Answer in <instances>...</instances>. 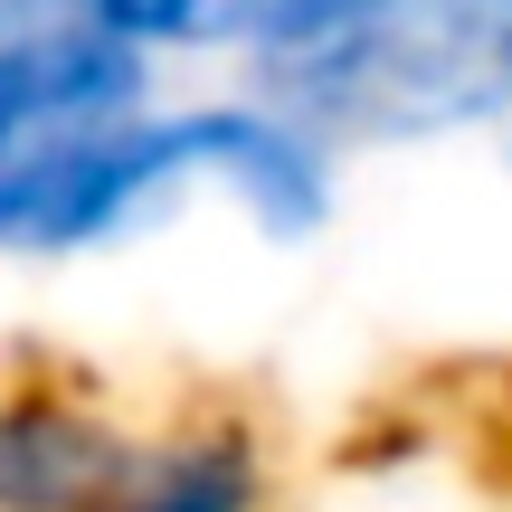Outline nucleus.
Segmentation results:
<instances>
[{
  "instance_id": "f257e3e1",
  "label": "nucleus",
  "mask_w": 512,
  "mask_h": 512,
  "mask_svg": "<svg viewBox=\"0 0 512 512\" xmlns=\"http://www.w3.org/2000/svg\"><path fill=\"white\" fill-rule=\"evenodd\" d=\"M200 200L190 114L114 29L0 48V266H86Z\"/></svg>"
},
{
  "instance_id": "7ed1b4c3",
  "label": "nucleus",
  "mask_w": 512,
  "mask_h": 512,
  "mask_svg": "<svg viewBox=\"0 0 512 512\" xmlns=\"http://www.w3.org/2000/svg\"><path fill=\"white\" fill-rule=\"evenodd\" d=\"M190 171L200 200H219L256 247H313L342 219V171L351 143L332 124H313L294 95L275 86H219L190 95Z\"/></svg>"
},
{
  "instance_id": "f03ea898",
  "label": "nucleus",
  "mask_w": 512,
  "mask_h": 512,
  "mask_svg": "<svg viewBox=\"0 0 512 512\" xmlns=\"http://www.w3.org/2000/svg\"><path fill=\"white\" fill-rule=\"evenodd\" d=\"M351 152H437L512 133V0H380L332 67L285 86Z\"/></svg>"
},
{
  "instance_id": "0eeeda50",
  "label": "nucleus",
  "mask_w": 512,
  "mask_h": 512,
  "mask_svg": "<svg viewBox=\"0 0 512 512\" xmlns=\"http://www.w3.org/2000/svg\"><path fill=\"white\" fill-rule=\"evenodd\" d=\"M494 162H503V171H512V133H503V143H494Z\"/></svg>"
},
{
  "instance_id": "20e7f679",
  "label": "nucleus",
  "mask_w": 512,
  "mask_h": 512,
  "mask_svg": "<svg viewBox=\"0 0 512 512\" xmlns=\"http://www.w3.org/2000/svg\"><path fill=\"white\" fill-rule=\"evenodd\" d=\"M380 0H95L124 48H143L152 67L162 57H238L247 86H304L313 67L361 38V19Z\"/></svg>"
},
{
  "instance_id": "39448f33",
  "label": "nucleus",
  "mask_w": 512,
  "mask_h": 512,
  "mask_svg": "<svg viewBox=\"0 0 512 512\" xmlns=\"http://www.w3.org/2000/svg\"><path fill=\"white\" fill-rule=\"evenodd\" d=\"M124 427L67 389H10L0 427V512H105L124 475Z\"/></svg>"
},
{
  "instance_id": "423d86ee",
  "label": "nucleus",
  "mask_w": 512,
  "mask_h": 512,
  "mask_svg": "<svg viewBox=\"0 0 512 512\" xmlns=\"http://www.w3.org/2000/svg\"><path fill=\"white\" fill-rule=\"evenodd\" d=\"M266 503H275L266 437L238 418H190L171 437H133L124 475L105 494V512H266Z\"/></svg>"
},
{
  "instance_id": "6e6552de",
  "label": "nucleus",
  "mask_w": 512,
  "mask_h": 512,
  "mask_svg": "<svg viewBox=\"0 0 512 512\" xmlns=\"http://www.w3.org/2000/svg\"><path fill=\"white\" fill-rule=\"evenodd\" d=\"M0 427H10V389H0Z\"/></svg>"
}]
</instances>
